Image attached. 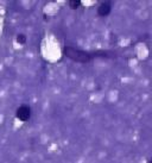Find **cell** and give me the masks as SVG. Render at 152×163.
Wrapping results in <instances>:
<instances>
[{"mask_svg": "<svg viewBox=\"0 0 152 163\" xmlns=\"http://www.w3.org/2000/svg\"><path fill=\"white\" fill-rule=\"evenodd\" d=\"M30 115H31V110H30V107H28V106H20L17 110V118L19 120H22V121L29 120Z\"/></svg>", "mask_w": 152, "mask_h": 163, "instance_id": "2", "label": "cell"}, {"mask_svg": "<svg viewBox=\"0 0 152 163\" xmlns=\"http://www.w3.org/2000/svg\"><path fill=\"white\" fill-rule=\"evenodd\" d=\"M17 42H18L19 44H25V42H26L25 35H18V36H17Z\"/></svg>", "mask_w": 152, "mask_h": 163, "instance_id": "5", "label": "cell"}, {"mask_svg": "<svg viewBox=\"0 0 152 163\" xmlns=\"http://www.w3.org/2000/svg\"><path fill=\"white\" fill-rule=\"evenodd\" d=\"M80 5H81L80 0H71V1H69V6H70V9H72V10H76Z\"/></svg>", "mask_w": 152, "mask_h": 163, "instance_id": "4", "label": "cell"}, {"mask_svg": "<svg viewBox=\"0 0 152 163\" xmlns=\"http://www.w3.org/2000/svg\"><path fill=\"white\" fill-rule=\"evenodd\" d=\"M64 55L68 56L69 58L76 61V62H82V63H86L88 62L90 60V55L88 52L86 51H82V50H78V49H74V48H68L64 49Z\"/></svg>", "mask_w": 152, "mask_h": 163, "instance_id": "1", "label": "cell"}, {"mask_svg": "<svg viewBox=\"0 0 152 163\" xmlns=\"http://www.w3.org/2000/svg\"><path fill=\"white\" fill-rule=\"evenodd\" d=\"M97 12H99V15L102 16V17L108 16L109 12H111V4H109L108 1H106V3L101 4L100 7H99V10H97Z\"/></svg>", "mask_w": 152, "mask_h": 163, "instance_id": "3", "label": "cell"}]
</instances>
